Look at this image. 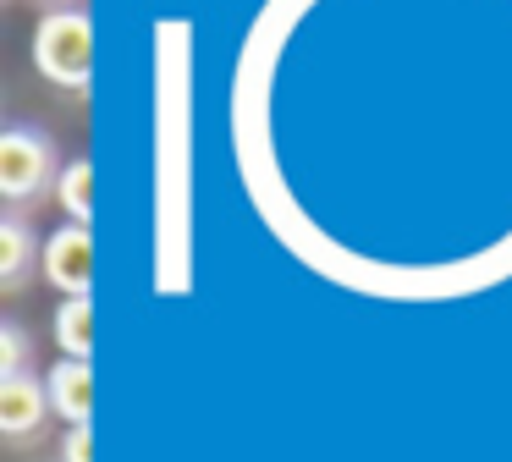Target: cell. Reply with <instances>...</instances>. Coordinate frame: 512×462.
Returning a JSON list of instances; mask_svg holds the SVG:
<instances>
[{"mask_svg":"<svg viewBox=\"0 0 512 462\" xmlns=\"http://www.w3.org/2000/svg\"><path fill=\"white\" fill-rule=\"evenodd\" d=\"M61 171H67V160L39 121H6L0 127V198L12 209L56 193Z\"/></svg>","mask_w":512,"mask_h":462,"instance_id":"obj_1","label":"cell"},{"mask_svg":"<svg viewBox=\"0 0 512 462\" xmlns=\"http://www.w3.org/2000/svg\"><path fill=\"white\" fill-rule=\"evenodd\" d=\"M34 66L56 88H83L94 83V11L89 6H61L45 11L34 28Z\"/></svg>","mask_w":512,"mask_h":462,"instance_id":"obj_2","label":"cell"},{"mask_svg":"<svg viewBox=\"0 0 512 462\" xmlns=\"http://www.w3.org/2000/svg\"><path fill=\"white\" fill-rule=\"evenodd\" d=\"M45 281L61 297H94V226H56L45 237Z\"/></svg>","mask_w":512,"mask_h":462,"instance_id":"obj_3","label":"cell"},{"mask_svg":"<svg viewBox=\"0 0 512 462\" xmlns=\"http://www.w3.org/2000/svg\"><path fill=\"white\" fill-rule=\"evenodd\" d=\"M45 413H56L50 407V385L45 374H12V380H0V435L12 440V446H23V440H34L39 429H45Z\"/></svg>","mask_w":512,"mask_h":462,"instance_id":"obj_4","label":"cell"},{"mask_svg":"<svg viewBox=\"0 0 512 462\" xmlns=\"http://www.w3.org/2000/svg\"><path fill=\"white\" fill-rule=\"evenodd\" d=\"M34 270H45V237L28 226L23 209H6L0 215V286L23 292L34 281Z\"/></svg>","mask_w":512,"mask_h":462,"instance_id":"obj_5","label":"cell"},{"mask_svg":"<svg viewBox=\"0 0 512 462\" xmlns=\"http://www.w3.org/2000/svg\"><path fill=\"white\" fill-rule=\"evenodd\" d=\"M45 385H50V407H56V418H67V429L94 424V363L56 358Z\"/></svg>","mask_w":512,"mask_h":462,"instance_id":"obj_6","label":"cell"},{"mask_svg":"<svg viewBox=\"0 0 512 462\" xmlns=\"http://www.w3.org/2000/svg\"><path fill=\"white\" fill-rule=\"evenodd\" d=\"M56 347H61V358L94 363V297H61V308H56Z\"/></svg>","mask_w":512,"mask_h":462,"instance_id":"obj_7","label":"cell"},{"mask_svg":"<svg viewBox=\"0 0 512 462\" xmlns=\"http://www.w3.org/2000/svg\"><path fill=\"white\" fill-rule=\"evenodd\" d=\"M56 198H61V215L67 220L94 226V160L89 154L67 160V171H61V182H56Z\"/></svg>","mask_w":512,"mask_h":462,"instance_id":"obj_8","label":"cell"},{"mask_svg":"<svg viewBox=\"0 0 512 462\" xmlns=\"http://www.w3.org/2000/svg\"><path fill=\"white\" fill-rule=\"evenodd\" d=\"M28 330L23 319H0V380H12V374H28Z\"/></svg>","mask_w":512,"mask_h":462,"instance_id":"obj_9","label":"cell"},{"mask_svg":"<svg viewBox=\"0 0 512 462\" xmlns=\"http://www.w3.org/2000/svg\"><path fill=\"white\" fill-rule=\"evenodd\" d=\"M61 462H94V424L67 429V440H61Z\"/></svg>","mask_w":512,"mask_h":462,"instance_id":"obj_10","label":"cell"}]
</instances>
